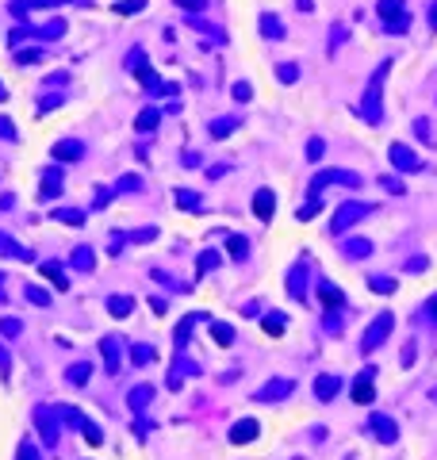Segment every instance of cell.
<instances>
[{
    "mask_svg": "<svg viewBox=\"0 0 437 460\" xmlns=\"http://www.w3.org/2000/svg\"><path fill=\"white\" fill-rule=\"evenodd\" d=\"M387 73H391V62H380L376 73H372V81H368V88H364V100L357 104L364 123H380L384 119V77Z\"/></svg>",
    "mask_w": 437,
    "mask_h": 460,
    "instance_id": "6da1fadb",
    "label": "cell"
},
{
    "mask_svg": "<svg viewBox=\"0 0 437 460\" xmlns=\"http://www.w3.org/2000/svg\"><path fill=\"white\" fill-rule=\"evenodd\" d=\"M380 20H384V27L391 31V35H403V31L410 27V12H407V4L403 0H380Z\"/></svg>",
    "mask_w": 437,
    "mask_h": 460,
    "instance_id": "7a4b0ae2",
    "label": "cell"
},
{
    "mask_svg": "<svg viewBox=\"0 0 437 460\" xmlns=\"http://www.w3.org/2000/svg\"><path fill=\"white\" fill-rule=\"evenodd\" d=\"M387 158H391V169H399V172H422V169H426V161L418 158L415 150H407L403 142H391V146H387Z\"/></svg>",
    "mask_w": 437,
    "mask_h": 460,
    "instance_id": "3957f363",
    "label": "cell"
},
{
    "mask_svg": "<svg viewBox=\"0 0 437 460\" xmlns=\"http://www.w3.org/2000/svg\"><path fill=\"white\" fill-rule=\"evenodd\" d=\"M391 326H395V318H391V315H380L376 323H372V330H368V334H364V338H361V349H364V353L380 349V341H384L387 334H391Z\"/></svg>",
    "mask_w": 437,
    "mask_h": 460,
    "instance_id": "277c9868",
    "label": "cell"
},
{
    "mask_svg": "<svg viewBox=\"0 0 437 460\" xmlns=\"http://www.w3.org/2000/svg\"><path fill=\"white\" fill-rule=\"evenodd\" d=\"M364 215H368V208H361V203H342V208H338V215H334V223H330V230H334V234H342L345 226L357 223V219H364Z\"/></svg>",
    "mask_w": 437,
    "mask_h": 460,
    "instance_id": "5b68a950",
    "label": "cell"
},
{
    "mask_svg": "<svg viewBox=\"0 0 437 460\" xmlns=\"http://www.w3.org/2000/svg\"><path fill=\"white\" fill-rule=\"evenodd\" d=\"M50 158L54 161H81V158H85V146H81L77 138H66V142H58L50 150Z\"/></svg>",
    "mask_w": 437,
    "mask_h": 460,
    "instance_id": "8992f818",
    "label": "cell"
},
{
    "mask_svg": "<svg viewBox=\"0 0 437 460\" xmlns=\"http://www.w3.org/2000/svg\"><path fill=\"white\" fill-rule=\"evenodd\" d=\"M257 433H261V426H257V418H242V422L230 430V441H234V445H249V441H254Z\"/></svg>",
    "mask_w": 437,
    "mask_h": 460,
    "instance_id": "52a82bcc",
    "label": "cell"
},
{
    "mask_svg": "<svg viewBox=\"0 0 437 460\" xmlns=\"http://www.w3.org/2000/svg\"><path fill=\"white\" fill-rule=\"evenodd\" d=\"M272 211H277V196H272L269 188H261V192L254 196V215L261 219V223H269V219H272Z\"/></svg>",
    "mask_w": 437,
    "mask_h": 460,
    "instance_id": "ba28073f",
    "label": "cell"
},
{
    "mask_svg": "<svg viewBox=\"0 0 437 460\" xmlns=\"http://www.w3.org/2000/svg\"><path fill=\"white\" fill-rule=\"evenodd\" d=\"M257 27H261L265 39H284V23H280V15H272V12H265Z\"/></svg>",
    "mask_w": 437,
    "mask_h": 460,
    "instance_id": "9c48e42d",
    "label": "cell"
},
{
    "mask_svg": "<svg viewBox=\"0 0 437 460\" xmlns=\"http://www.w3.org/2000/svg\"><path fill=\"white\" fill-rule=\"evenodd\" d=\"M376 399V388H372V372H364L357 384H353V402H372Z\"/></svg>",
    "mask_w": 437,
    "mask_h": 460,
    "instance_id": "30bf717a",
    "label": "cell"
},
{
    "mask_svg": "<svg viewBox=\"0 0 437 460\" xmlns=\"http://www.w3.org/2000/svg\"><path fill=\"white\" fill-rule=\"evenodd\" d=\"M372 430H376L380 433V441H384V445H391V441L395 438H399V430H395V422H391V418H372Z\"/></svg>",
    "mask_w": 437,
    "mask_h": 460,
    "instance_id": "8fae6325",
    "label": "cell"
},
{
    "mask_svg": "<svg viewBox=\"0 0 437 460\" xmlns=\"http://www.w3.org/2000/svg\"><path fill=\"white\" fill-rule=\"evenodd\" d=\"M288 391H291L288 380H272V388H261V391H257V399H261V402H272V399H284Z\"/></svg>",
    "mask_w": 437,
    "mask_h": 460,
    "instance_id": "7c38bea8",
    "label": "cell"
},
{
    "mask_svg": "<svg viewBox=\"0 0 437 460\" xmlns=\"http://www.w3.org/2000/svg\"><path fill=\"white\" fill-rule=\"evenodd\" d=\"M31 35L35 39H62L66 35V20H50V23H43V27H35Z\"/></svg>",
    "mask_w": 437,
    "mask_h": 460,
    "instance_id": "4fadbf2b",
    "label": "cell"
},
{
    "mask_svg": "<svg viewBox=\"0 0 437 460\" xmlns=\"http://www.w3.org/2000/svg\"><path fill=\"white\" fill-rule=\"evenodd\" d=\"M108 311L116 318H127L134 311V299H131V295H116V299H108Z\"/></svg>",
    "mask_w": 437,
    "mask_h": 460,
    "instance_id": "5bb4252c",
    "label": "cell"
},
{
    "mask_svg": "<svg viewBox=\"0 0 437 460\" xmlns=\"http://www.w3.org/2000/svg\"><path fill=\"white\" fill-rule=\"evenodd\" d=\"M173 200L181 203L184 211H200V208H204V203H200V196H196V192H188V188H176V192H173Z\"/></svg>",
    "mask_w": 437,
    "mask_h": 460,
    "instance_id": "9a60e30c",
    "label": "cell"
},
{
    "mask_svg": "<svg viewBox=\"0 0 437 460\" xmlns=\"http://www.w3.org/2000/svg\"><path fill=\"white\" fill-rule=\"evenodd\" d=\"M314 395H319L322 402H330V399L338 395V380H334V376H319V388H314Z\"/></svg>",
    "mask_w": 437,
    "mask_h": 460,
    "instance_id": "2e32d148",
    "label": "cell"
},
{
    "mask_svg": "<svg viewBox=\"0 0 437 460\" xmlns=\"http://www.w3.org/2000/svg\"><path fill=\"white\" fill-rule=\"evenodd\" d=\"M238 130V119L234 115H226V119H215L211 123V138H226V135H234Z\"/></svg>",
    "mask_w": 437,
    "mask_h": 460,
    "instance_id": "e0dca14e",
    "label": "cell"
},
{
    "mask_svg": "<svg viewBox=\"0 0 437 460\" xmlns=\"http://www.w3.org/2000/svg\"><path fill=\"white\" fill-rule=\"evenodd\" d=\"M319 299H322V307H342V292H338L334 284H322L319 288Z\"/></svg>",
    "mask_w": 437,
    "mask_h": 460,
    "instance_id": "ac0fdd59",
    "label": "cell"
},
{
    "mask_svg": "<svg viewBox=\"0 0 437 460\" xmlns=\"http://www.w3.org/2000/svg\"><path fill=\"white\" fill-rule=\"evenodd\" d=\"M158 123H161V111H158V108H146L139 119H134V127H139V130H153Z\"/></svg>",
    "mask_w": 437,
    "mask_h": 460,
    "instance_id": "d6986e66",
    "label": "cell"
},
{
    "mask_svg": "<svg viewBox=\"0 0 437 460\" xmlns=\"http://www.w3.org/2000/svg\"><path fill=\"white\" fill-rule=\"evenodd\" d=\"M142 8H146V0H119L111 12H116V15H134V12H142Z\"/></svg>",
    "mask_w": 437,
    "mask_h": 460,
    "instance_id": "ffe728a7",
    "label": "cell"
},
{
    "mask_svg": "<svg viewBox=\"0 0 437 460\" xmlns=\"http://www.w3.org/2000/svg\"><path fill=\"white\" fill-rule=\"evenodd\" d=\"M246 250H249V245H246V238H242V234L226 238V253H230V257H246Z\"/></svg>",
    "mask_w": 437,
    "mask_h": 460,
    "instance_id": "44dd1931",
    "label": "cell"
},
{
    "mask_svg": "<svg viewBox=\"0 0 437 460\" xmlns=\"http://www.w3.org/2000/svg\"><path fill=\"white\" fill-rule=\"evenodd\" d=\"M277 77H280V85H291V81H299V65H291V62L277 65Z\"/></svg>",
    "mask_w": 437,
    "mask_h": 460,
    "instance_id": "7402d4cb",
    "label": "cell"
},
{
    "mask_svg": "<svg viewBox=\"0 0 437 460\" xmlns=\"http://www.w3.org/2000/svg\"><path fill=\"white\" fill-rule=\"evenodd\" d=\"M265 330H269L272 334V338H280V334H284V315H269V318H265Z\"/></svg>",
    "mask_w": 437,
    "mask_h": 460,
    "instance_id": "603a6c76",
    "label": "cell"
},
{
    "mask_svg": "<svg viewBox=\"0 0 437 460\" xmlns=\"http://www.w3.org/2000/svg\"><path fill=\"white\" fill-rule=\"evenodd\" d=\"M368 250H372V245L364 242V238H353V242H345V253H349V257H364Z\"/></svg>",
    "mask_w": 437,
    "mask_h": 460,
    "instance_id": "cb8c5ba5",
    "label": "cell"
},
{
    "mask_svg": "<svg viewBox=\"0 0 437 460\" xmlns=\"http://www.w3.org/2000/svg\"><path fill=\"white\" fill-rule=\"evenodd\" d=\"M62 192V177H58V169L50 172V177L43 180V196H58Z\"/></svg>",
    "mask_w": 437,
    "mask_h": 460,
    "instance_id": "d4e9b609",
    "label": "cell"
},
{
    "mask_svg": "<svg viewBox=\"0 0 437 460\" xmlns=\"http://www.w3.org/2000/svg\"><path fill=\"white\" fill-rule=\"evenodd\" d=\"M372 288H376V292L380 295H391L395 292V280H391V276H372V280H368Z\"/></svg>",
    "mask_w": 437,
    "mask_h": 460,
    "instance_id": "484cf974",
    "label": "cell"
},
{
    "mask_svg": "<svg viewBox=\"0 0 437 460\" xmlns=\"http://www.w3.org/2000/svg\"><path fill=\"white\" fill-rule=\"evenodd\" d=\"M230 93H234V100H238V104H246L249 96H254V88H249V81H234Z\"/></svg>",
    "mask_w": 437,
    "mask_h": 460,
    "instance_id": "4316f807",
    "label": "cell"
},
{
    "mask_svg": "<svg viewBox=\"0 0 437 460\" xmlns=\"http://www.w3.org/2000/svg\"><path fill=\"white\" fill-rule=\"evenodd\" d=\"M211 334H215V341H218V345H230V341H234V330H230V326H223V323H215V326H211Z\"/></svg>",
    "mask_w": 437,
    "mask_h": 460,
    "instance_id": "83f0119b",
    "label": "cell"
},
{
    "mask_svg": "<svg viewBox=\"0 0 437 460\" xmlns=\"http://www.w3.org/2000/svg\"><path fill=\"white\" fill-rule=\"evenodd\" d=\"M54 219H62V223L81 226V223H85V211H54Z\"/></svg>",
    "mask_w": 437,
    "mask_h": 460,
    "instance_id": "f1b7e54d",
    "label": "cell"
},
{
    "mask_svg": "<svg viewBox=\"0 0 437 460\" xmlns=\"http://www.w3.org/2000/svg\"><path fill=\"white\" fill-rule=\"evenodd\" d=\"M150 395H153L150 388H134V391H131V407H134V410L146 407V402H150Z\"/></svg>",
    "mask_w": 437,
    "mask_h": 460,
    "instance_id": "f546056e",
    "label": "cell"
},
{
    "mask_svg": "<svg viewBox=\"0 0 437 460\" xmlns=\"http://www.w3.org/2000/svg\"><path fill=\"white\" fill-rule=\"evenodd\" d=\"M88 372H92V368H88L85 360H81V365H73V368H69V380H73V384H85V380H88Z\"/></svg>",
    "mask_w": 437,
    "mask_h": 460,
    "instance_id": "4dcf8cb0",
    "label": "cell"
},
{
    "mask_svg": "<svg viewBox=\"0 0 437 460\" xmlns=\"http://www.w3.org/2000/svg\"><path fill=\"white\" fill-rule=\"evenodd\" d=\"M173 4H176V8H184L188 15H196V12H204V4H207V0H173Z\"/></svg>",
    "mask_w": 437,
    "mask_h": 460,
    "instance_id": "1f68e13d",
    "label": "cell"
},
{
    "mask_svg": "<svg viewBox=\"0 0 437 460\" xmlns=\"http://www.w3.org/2000/svg\"><path fill=\"white\" fill-rule=\"evenodd\" d=\"M307 158H311V161L322 158V138H311V142H307Z\"/></svg>",
    "mask_w": 437,
    "mask_h": 460,
    "instance_id": "d6a6232c",
    "label": "cell"
},
{
    "mask_svg": "<svg viewBox=\"0 0 437 460\" xmlns=\"http://www.w3.org/2000/svg\"><path fill=\"white\" fill-rule=\"evenodd\" d=\"M73 261H77L81 269H92V250H77L73 253Z\"/></svg>",
    "mask_w": 437,
    "mask_h": 460,
    "instance_id": "836d02e7",
    "label": "cell"
},
{
    "mask_svg": "<svg viewBox=\"0 0 437 460\" xmlns=\"http://www.w3.org/2000/svg\"><path fill=\"white\" fill-rule=\"evenodd\" d=\"M380 184H384L387 192H395V196L403 192V180H395V177H380Z\"/></svg>",
    "mask_w": 437,
    "mask_h": 460,
    "instance_id": "e575fe53",
    "label": "cell"
},
{
    "mask_svg": "<svg viewBox=\"0 0 437 460\" xmlns=\"http://www.w3.org/2000/svg\"><path fill=\"white\" fill-rule=\"evenodd\" d=\"M39 58H43V50H23V54H15V62L27 65V62H39Z\"/></svg>",
    "mask_w": 437,
    "mask_h": 460,
    "instance_id": "d590c367",
    "label": "cell"
},
{
    "mask_svg": "<svg viewBox=\"0 0 437 460\" xmlns=\"http://www.w3.org/2000/svg\"><path fill=\"white\" fill-rule=\"evenodd\" d=\"M0 138H15V127H12V119H4V115H0Z\"/></svg>",
    "mask_w": 437,
    "mask_h": 460,
    "instance_id": "8d00e7d4",
    "label": "cell"
},
{
    "mask_svg": "<svg viewBox=\"0 0 437 460\" xmlns=\"http://www.w3.org/2000/svg\"><path fill=\"white\" fill-rule=\"evenodd\" d=\"M134 188H139V177H123L119 180V192H134Z\"/></svg>",
    "mask_w": 437,
    "mask_h": 460,
    "instance_id": "74e56055",
    "label": "cell"
},
{
    "mask_svg": "<svg viewBox=\"0 0 437 460\" xmlns=\"http://www.w3.org/2000/svg\"><path fill=\"white\" fill-rule=\"evenodd\" d=\"M127 65H146V54L142 50H131V54H127Z\"/></svg>",
    "mask_w": 437,
    "mask_h": 460,
    "instance_id": "f35d334b",
    "label": "cell"
},
{
    "mask_svg": "<svg viewBox=\"0 0 437 460\" xmlns=\"http://www.w3.org/2000/svg\"><path fill=\"white\" fill-rule=\"evenodd\" d=\"M426 315H430V318H433V323H437V292L430 295V303H426Z\"/></svg>",
    "mask_w": 437,
    "mask_h": 460,
    "instance_id": "ab89813d",
    "label": "cell"
},
{
    "mask_svg": "<svg viewBox=\"0 0 437 460\" xmlns=\"http://www.w3.org/2000/svg\"><path fill=\"white\" fill-rule=\"evenodd\" d=\"M146 360H150V349H142L139 345V349H134V365H146Z\"/></svg>",
    "mask_w": 437,
    "mask_h": 460,
    "instance_id": "60d3db41",
    "label": "cell"
},
{
    "mask_svg": "<svg viewBox=\"0 0 437 460\" xmlns=\"http://www.w3.org/2000/svg\"><path fill=\"white\" fill-rule=\"evenodd\" d=\"M426 15H430V31H437V0L430 4V12H426Z\"/></svg>",
    "mask_w": 437,
    "mask_h": 460,
    "instance_id": "b9f144b4",
    "label": "cell"
},
{
    "mask_svg": "<svg viewBox=\"0 0 437 460\" xmlns=\"http://www.w3.org/2000/svg\"><path fill=\"white\" fill-rule=\"evenodd\" d=\"M4 96H8V93H4V85H0V100H4Z\"/></svg>",
    "mask_w": 437,
    "mask_h": 460,
    "instance_id": "7bdbcfd3",
    "label": "cell"
}]
</instances>
